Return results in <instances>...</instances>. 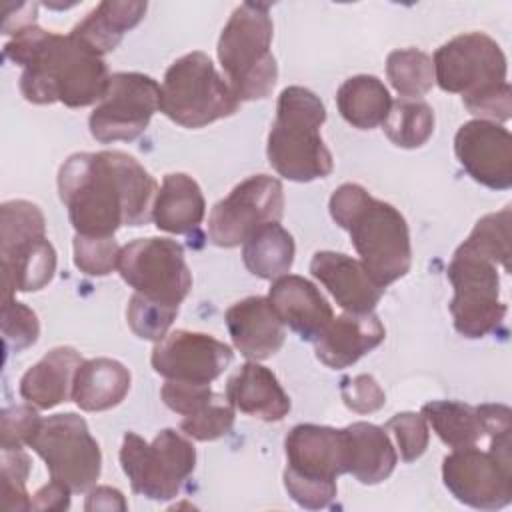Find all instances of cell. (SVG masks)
Listing matches in <instances>:
<instances>
[{
    "mask_svg": "<svg viewBox=\"0 0 512 512\" xmlns=\"http://www.w3.org/2000/svg\"><path fill=\"white\" fill-rule=\"evenodd\" d=\"M58 192L82 236H114L122 226L152 220L156 180L120 150L72 154L58 172Z\"/></svg>",
    "mask_w": 512,
    "mask_h": 512,
    "instance_id": "cell-1",
    "label": "cell"
},
{
    "mask_svg": "<svg viewBox=\"0 0 512 512\" xmlns=\"http://www.w3.org/2000/svg\"><path fill=\"white\" fill-rule=\"evenodd\" d=\"M4 56L22 66L20 92L28 102L90 106L106 94L108 68L94 48L70 34L32 24L12 36Z\"/></svg>",
    "mask_w": 512,
    "mask_h": 512,
    "instance_id": "cell-2",
    "label": "cell"
},
{
    "mask_svg": "<svg viewBox=\"0 0 512 512\" xmlns=\"http://www.w3.org/2000/svg\"><path fill=\"white\" fill-rule=\"evenodd\" d=\"M330 216L350 234L362 266L380 288L410 270V230L392 204L376 200L360 184L346 182L330 196Z\"/></svg>",
    "mask_w": 512,
    "mask_h": 512,
    "instance_id": "cell-3",
    "label": "cell"
},
{
    "mask_svg": "<svg viewBox=\"0 0 512 512\" xmlns=\"http://www.w3.org/2000/svg\"><path fill=\"white\" fill-rule=\"evenodd\" d=\"M324 120L326 108L312 90L288 86L280 92L266 146L268 162L280 176L312 182L332 172V154L320 136Z\"/></svg>",
    "mask_w": 512,
    "mask_h": 512,
    "instance_id": "cell-4",
    "label": "cell"
},
{
    "mask_svg": "<svg viewBox=\"0 0 512 512\" xmlns=\"http://www.w3.org/2000/svg\"><path fill=\"white\" fill-rule=\"evenodd\" d=\"M270 6L262 2H244L228 18L218 38V60L226 80L242 100L266 98L278 78L272 44Z\"/></svg>",
    "mask_w": 512,
    "mask_h": 512,
    "instance_id": "cell-5",
    "label": "cell"
},
{
    "mask_svg": "<svg viewBox=\"0 0 512 512\" xmlns=\"http://www.w3.org/2000/svg\"><path fill=\"white\" fill-rule=\"evenodd\" d=\"M284 486L292 500L308 510H320L336 498V478L348 474L346 434L318 424L294 426L286 440Z\"/></svg>",
    "mask_w": 512,
    "mask_h": 512,
    "instance_id": "cell-6",
    "label": "cell"
},
{
    "mask_svg": "<svg viewBox=\"0 0 512 512\" xmlns=\"http://www.w3.org/2000/svg\"><path fill=\"white\" fill-rule=\"evenodd\" d=\"M2 298L44 288L56 272V252L46 238L40 208L28 200H8L0 208Z\"/></svg>",
    "mask_w": 512,
    "mask_h": 512,
    "instance_id": "cell-7",
    "label": "cell"
},
{
    "mask_svg": "<svg viewBox=\"0 0 512 512\" xmlns=\"http://www.w3.org/2000/svg\"><path fill=\"white\" fill-rule=\"evenodd\" d=\"M240 100L210 56L190 52L170 64L160 86V112L184 128H202L232 116Z\"/></svg>",
    "mask_w": 512,
    "mask_h": 512,
    "instance_id": "cell-8",
    "label": "cell"
},
{
    "mask_svg": "<svg viewBox=\"0 0 512 512\" xmlns=\"http://www.w3.org/2000/svg\"><path fill=\"white\" fill-rule=\"evenodd\" d=\"M120 464L136 494L150 500H170L182 490L196 466V450L188 438L164 428L148 444L134 432H126L120 448Z\"/></svg>",
    "mask_w": 512,
    "mask_h": 512,
    "instance_id": "cell-9",
    "label": "cell"
},
{
    "mask_svg": "<svg viewBox=\"0 0 512 512\" xmlns=\"http://www.w3.org/2000/svg\"><path fill=\"white\" fill-rule=\"evenodd\" d=\"M496 266L494 260L466 244L456 248L448 264L446 274L454 288L450 314L456 332L466 338H482L494 332L506 316Z\"/></svg>",
    "mask_w": 512,
    "mask_h": 512,
    "instance_id": "cell-10",
    "label": "cell"
},
{
    "mask_svg": "<svg viewBox=\"0 0 512 512\" xmlns=\"http://www.w3.org/2000/svg\"><path fill=\"white\" fill-rule=\"evenodd\" d=\"M28 446L46 462L50 478L72 492H88L100 478V446L74 412L42 418Z\"/></svg>",
    "mask_w": 512,
    "mask_h": 512,
    "instance_id": "cell-11",
    "label": "cell"
},
{
    "mask_svg": "<svg viewBox=\"0 0 512 512\" xmlns=\"http://www.w3.org/2000/svg\"><path fill=\"white\" fill-rule=\"evenodd\" d=\"M118 272L134 292L180 308L192 288L184 248L170 238H138L120 250Z\"/></svg>",
    "mask_w": 512,
    "mask_h": 512,
    "instance_id": "cell-12",
    "label": "cell"
},
{
    "mask_svg": "<svg viewBox=\"0 0 512 512\" xmlns=\"http://www.w3.org/2000/svg\"><path fill=\"white\" fill-rule=\"evenodd\" d=\"M156 110H160V86L154 78L140 72H116L88 118L90 134L102 144L130 142L146 130Z\"/></svg>",
    "mask_w": 512,
    "mask_h": 512,
    "instance_id": "cell-13",
    "label": "cell"
},
{
    "mask_svg": "<svg viewBox=\"0 0 512 512\" xmlns=\"http://www.w3.org/2000/svg\"><path fill=\"white\" fill-rule=\"evenodd\" d=\"M284 190L278 178L256 174L232 188L208 216V238L220 248H234L260 226L280 222Z\"/></svg>",
    "mask_w": 512,
    "mask_h": 512,
    "instance_id": "cell-14",
    "label": "cell"
},
{
    "mask_svg": "<svg viewBox=\"0 0 512 512\" xmlns=\"http://www.w3.org/2000/svg\"><path fill=\"white\" fill-rule=\"evenodd\" d=\"M432 64L434 82L462 100L506 82V56L484 32L454 36L434 52Z\"/></svg>",
    "mask_w": 512,
    "mask_h": 512,
    "instance_id": "cell-15",
    "label": "cell"
},
{
    "mask_svg": "<svg viewBox=\"0 0 512 512\" xmlns=\"http://www.w3.org/2000/svg\"><path fill=\"white\" fill-rule=\"evenodd\" d=\"M450 494L478 510H498L512 502V458L476 446L456 448L442 462Z\"/></svg>",
    "mask_w": 512,
    "mask_h": 512,
    "instance_id": "cell-16",
    "label": "cell"
},
{
    "mask_svg": "<svg viewBox=\"0 0 512 512\" xmlns=\"http://www.w3.org/2000/svg\"><path fill=\"white\" fill-rule=\"evenodd\" d=\"M152 368L166 380L210 384L232 362V348L210 334L174 330L156 342Z\"/></svg>",
    "mask_w": 512,
    "mask_h": 512,
    "instance_id": "cell-17",
    "label": "cell"
},
{
    "mask_svg": "<svg viewBox=\"0 0 512 512\" xmlns=\"http://www.w3.org/2000/svg\"><path fill=\"white\" fill-rule=\"evenodd\" d=\"M454 154L478 184L492 190L512 186V138L504 126L488 120L462 124L454 136Z\"/></svg>",
    "mask_w": 512,
    "mask_h": 512,
    "instance_id": "cell-18",
    "label": "cell"
},
{
    "mask_svg": "<svg viewBox=\"0 0 512 512\" xmlns=\"http://www.w3.org/2000/svg\"><path fill=\"white\" fill-rule=\"evenodd\" d=\"M310 272L328 288L336 304L352 314L372 312L384 292V288L370 278L360 260L342 252H316L310 262Z\"/></svg>",
    "mask_w": 512,
    "mask_h": 512,
    "instance_id": "cell-19",
    "label": "cell"
},
{
    "mask_svg": "<svg viewBox=\"0 0 512 512\" xmlns=\"http://www.w3.org/2000/svg\"><path fill=\"white\" fill-rule=\"evenodd\" d=\"M268 302L280 322L308 342H314L334 318L320 290L310 280L296 274L276 278L270 286Z\"/></svg>",
    "mask_w": 512,
    "mask_h": 512,
    "instance_id": "cell-20",
    "label": "cell"
},
{
    "mask_svg": "<svg viewBox=\"0 0 512 512\" xmlns=\"http://www.w3.org/2000/svg\"><path fill=\"white\" fill-rule=\"evenodd\" d=\"M224 318L236 350L248 360H266L284 344V324L264 296H250L232 304Z\"/></svg>",
    "mask_w": 512,
    "mask_h": 512,
    "instance_id": "cell-21",
    "label": "cell"
},
{
    "mask_svg": "<svg viewBox=\"0 0 512 512\" xmlns=\"http://www.w3.org/2000/svg\"><path fill=\"white\" fill-rule=\"evenodd\" d=\"M384 338L386 330L376 314L346 312L332 318L324 332L314 340V350L322 364L332 370H342L380 346Z\"/></svg>",
    "mask_w": 512,
    "mask_h": 512,
    "instance_id": "cell-22",
    "label": "cell"
},
{
    "mask_svg": "<svg viewBox=\"0 0 512 512\" xmlns=\"http://www.w3.org/2000/svg\"><path fill=\"white\" fill-rule=\"evenodd\" d=\"M226 398L236 410L266 422H278L290 412V398L278 378L254 360L230 376Z\"/></svg>",
    "mask_w": 512,
    "mask_h": 512,
    "instance_id": "cell-23",
    "label": "cell"
},
{
    "mask_svg": "<svg viewBox=\"0 0 512 512\" xmlns=\"http://www.w3.org/2000/svg\"><path fill=\"white\" fill-rule=\"evenodd\" d=\"M82 356L70 346L52 348L20 380V396L38 410H50L72 396L76 370Z\"/></svg>",
    "mask_w": 512,
    "mask_h": 512,
    "instance_id": "cell-24",
    "label": "cell"
},
{
    "mask_svg": "<svg viewBox=\"0 0 512 512\" xmlns=\"http://www.w3.org/2000/svg\"><path fill=\"white\" fill-rule=\"evenodd\" d=\"M204 212L206 202L192 176L182 172L164 176L152 208V220L158 230L188 234L200 226Z\"/></svg>",
    "mask_w": 512,
    "mask_h": 512,
    "instance_id": "cell-25",
    "label": "cell"
},
{
    "mask_svg": "<svg viewBox=\"0 0 512 512\" xmlns=\"http://www.w3.org/2000/svg\"><path fill=\"white\" fill-rule=\"evenodd\" d=\"M344 434L348 474L368 486L380 484L392 474L398 454L384 428L370 422H354L344 428Z\"/></svg>",
    "mask_w": 512,
    "mask_h": 512,
    "instance_id": "cell-26",
    "label": "cell"
},
{
    "mask_svg": "<svg viewBox=\"0 0 512 512\" xmlns=\"http://www.w3.org/2000/svg\"><path fill=\"white\" fill-rule=\"evenodd\" d=\"M130 390V372L112 358L84 360L76 370L72 400L80 410L102 412L118 406Z\"/></svg>",
    "mask_w": 512,
    "mask_h": 512,
    "instance_id": "cell-27",
    "label": "cell"
},
{
    "mask_svg": "<svg viewBox=\"0 0 512 512\" xmlns=\"http://www.w3.org/2000/svg\"><path fill=\"white\" fill-rule=\"evenodd\" d=\"M144 14L146 2H100L72 28V34L104 56L120 44L124 34L132 30Z\"/></svg>",
    "mask_w": 512,
    "mask_h": 512,
    "instance_id": "cell-28",
    "label": "cell"
},
{
    "mask_svg": "<svg viewBox=\"0 0 512 512\" xmlns=\"http://www.w3.org/2000/svg\"><path fill=\"white\" fill-rule=\"evenodd\" d=\"M336 104L348 124L360 130H372L384 124L392 98L380 78L358 74L342 82L336 92Z\"/></svg>",
    "mask_w": 512,
    "mask_h": 512,
    "instance_id": "cell-29",
    "label": "cell"
},
{
    "mask_svg": "<svg viewBox=\"0 0 512 512\" xmlns=\"http://www.w3.org/2000/svg\"><path fill=\"white\" fill-rule=\"evenodd\" d=\"M294 238L278 222L256 228L242 244L244 266L258 278L276 280L292 268Z\"/></svg>",
    "mask_w": 512,
    "mask_h": 512,
    "instance_id": "cell-30",
    "label": "cell"
},
{
    "mask_svg": "<svg viewBox=\"0 0 512 512\" xmlns=\"http://www.w3.org/2000/svg\"><path fill=\"white\" fill-rule=\"evenodd\" d=\"M422 416L434 428L438 438L452 450L476 446L484 436L476 406L464 402L434 400L422 406Z\"/></svg>",
    "mask_w": 512,
    "mask_h": 512,
    "instance_id": "cell-31",
    "label": "cell"
},
{
    "mask_svg": "<svg viewBox=\"0 0 512 512\" xmlns=\"http://www.w3.org/2000/svg\"><path fill=\"white\" fill-rule=\"evenodd\" d=\"M390 142L400 148H418L434 132V112L420 98H398L382 124Z\"/></svg>",
    "mask_w": 512,
    "mask_h": 512,
    "instance_id": "cell-32",
    "label": "cell"
},
{
    "mask_svg": "<svg viewBox=\"0 0 512 512\" xmlns=\"http://www.w3.org/2000/svg\"><path fill=\"white\" fill-rule=\"evenodd\" d=\"M386 74L402 98H420L434 86L432 58L416 48H402L388 54Z\"/></svg>",
    "mask_w": 512,
    "mask_h": 512,
    "instance_id": "cell-33",
    "label": "cell"
},
{
    "mask_svg": "<svg viewBox=\"0 0 512 512\" xmlns=\"http://www.w3.org/2000/svg\"><path fill=\"white\" fill-rule=\"evenodd\" d=\"M510 224H512V210L510 206L502 208L500 212L486 214L476 222L470 236L462 242L470 246L472 250L488 256L496 264L504 268V272L510 270Z\"/></svg>",
    "mask_w": 512,
    "mask_h": 512,
    "instance_id": "cell-34",
    "label": "cell"
},
{
    "mask_svg": "<svg viewBox=\"0 0 512 512\" xmlns=\"http://www.w3.org/2000/svg\"><path fill=\"white\" fill-rule=\"evenodd\" d=\"M176 314H178V308L160 304L138 292L130 296L128 308H126V320L132 332L138 338L152 340V342H160L166 336Z\"/></svg>",
    "mask_w": 512,
    "mask_h": 512,
    "instance_id": "cell-35",
    "label": "cell"
},
{
    "mask_svg": "<svg viewBox=\"0 0 512 512\" xmlns=\"http://www.w3.org/2000/svg\"><path fill=\"white\" fill-rule=\"evenodd\" d=\"M236 408L230 404L226 394H216L204 408L188 414L180 422V430L194 440L208 442L226 436L234 426Z\"/></svg>",
    "mask_w": 512,
    "mask_h": 512,
    "instance_id": "cell-36",
    "label": "cell"
},
{
    "mask_svg": "<svg viewBox=\"0 0 512 512\" xmlns=\"http://www.w3.org/2000/svg\"><path fill=\"white\" fill-rule=\"evenodd\" d=\"M120 250L114 236H74V264L88 276H106L118 268Z\"/></svg>",
    "mask_w": 512,
    "mask_h": 512,
    "instance_id": "cell-37",
    "label": "cell"
},
{
    "mask_svg": "<svg viewBox=\"0 0 512 512\" xmlns=\"http://www.w3.org/2000/svg\"><path fill=\"white\" fill-rule=\"evenodd\" d=\"M2 506L6 510H30L26 480L30 458L22 448H2Z\"/></svg>",
    "mask_w": 512,
    "mask_h": 512,
    "instance_id": "cell-38",
    "label": "cell"
},
{
    "mask_svg": "<svg viewBox=\"0 0 512 512\" xmlns=\"http://www.w3.org/2000/svg\"><path fill=\"white\" fill-rule=\"evenodd\" d=\"M40 324L28 306L2 298V336L8 352H22L38 340Z\"/></svg>",
    "mask_w": 512,
    "mask_h": 512,
    "instance_id": "cell-39",
    "label": "cell"
},
{
    "mask_svg": "<svg viewBox=\"0 0 512 512\" xmlns=\"http://www.w3.org/2000/svg\"><path fill=\"white\" fill-rule=\"evenodd\" d=\"M384 430L394 434L396 444L400 448V456L406 462H412V460L420 458L428 448L430 434H428L426 418L422 414H416V412L394 414L386 422Z\"/></svg>",
    "mask_w": 512,
    "mask_h": 512,
    "instance_id": "cell-40",
    "label": "cell"
},
{
    "mask_svg": "<svg viewBox=\"0 0 512 512\" xmlns=\"http://www.w3.org/2000/svg\"><path fill=\"white\" fill-rule=\"evenodd\" d=\"M42 418L30 406H10L0 414V448H22L30 444Z\"/></svg>",
    "mask_w": 512,
    "mask_h": 512,
    "instance_id": "cell-41",
    "label": "cell"
},
{
    "mask_svg": "<svg viewBox=\"0 0 512 512\" xmlns=\"http://www.w3.org/2000/svg\"><path fill=\"white\" fill-rule=\"evenodd\" d=\"M340 394L344 404L358 412H376L386 404V394L370 374H358L354 378H342Z\"/></svg>",
    "mask_w": 512,
    "mask_h": 512,
    "instance_id": "cell-42",
    "label": "cell"
},
{
    "mask_svg": "<svg viewBox=\"0 0 512 512\" xmlns=\"http://www.w3.org/2000/svg\"><path fill=\"white\" fill-rule=\"evenodd\" d=\"M160 396L170 410L188 416L204 408L216 396V392H212L210 384L166 380V384L160 390Z\"/></svg>",
    "mask_w": 512,
    "mask_h": 512,
    "instance_id": "cell-43",
    "label": "cell"
},
{
    "mask_svg": "<svg viewBox=\"0 0 512 512\" xmlns=\"http://www.w3.org/2000/svg\"><path fill=\"white\" fill-rule=\"evenodd\" d=\"M466 110L478 120H488V122H506L512 112V94H510V84L502 82L494 88H488L476 96L464 98L462 100Z\"/></svg>",
    "mask_w": 512,
    "mask_h": 512,
    "instance_id": "cell-44",
    "label": "cell"
},
{
    "mask_svg": "<svg viewBox=\"0 0 512 512\" xmlns=\"http://www.w3.org/2000/svg\"><path fill=\"white\" fill-rule=\"evenodd\" d=\"M484 434H488L490 438H498V436H506L510 434V408L504 404H480L476 406Z\"/></svg>",
    "mask_w": 512,
    "mask_h": 512,
    "instance_id": "cell-45",
    "label": "cell"
},
{
    "mask_svg": "<svg viewBox=\"0 0 512 512\" xmlns=\"http://www.w3.org/2000/svg\"><path fill=\"white\" fill-rule=\"evenodd\" d=\"M70 494L72 490L68 486L50 480V484L42 486L30 498V510H66L70 506Z\"/></svg>",
    "mask_w": 512,
    "mask_h": 512,
    "instance_id": "cell-46",
    "label": "cell"
},
{
    "mask_svg": "<svg viewBox=\"0 0 512 512\" xmlns=\"http://www.w3.org/2000/svg\"><path fill=\"white\" fill-rule=\"evenodd\" d=\"M10 8L14 10V14L10 10L4 12V24H2L4 34L14 36L16 32L36 24V8H38V4L26 2V4H18V6H10Z\"/></svg>",
    "mask_w": 512,
    "mask_h": 512,
    "instance_id": "cell-47",
    "label": "cell"
},
{
    "mask_svg": "<svg viewBox=\"0 0 512 512\" xmlns=\"http://www.w3.org/2000/svg\"><path fill=\"white\" fill-rule=\"evenodd\" d=\"M84 508L86 510H126V502L120 490L110 486H98L90 490Z\"/></svg>",
    "mask_w": 512,
    "mask_h": 512,
    "instance_id": "cell-48",
    "label": "cell"
}]
</instances>
